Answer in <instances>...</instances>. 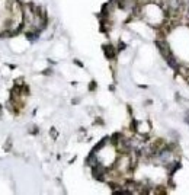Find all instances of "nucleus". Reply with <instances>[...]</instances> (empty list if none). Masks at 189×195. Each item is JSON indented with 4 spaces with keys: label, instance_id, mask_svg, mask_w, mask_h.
<instances>
[{
    "label": "nucleus",
    "instance_id": "1",
    "mask_svg": "<svg viewBox=\"0 0 189 195\" xmlns=\"http://www.w3.org/2000/svg\"><path fill=\"white\" fill-rule=\"evenodd\" d=\"M105 54H106V57H109V58H112V57L115 56V51H114V47H112V45H106L105 47Z\"/></svg>",
    "mask_w": 189,
    "mask_h": 195
}]
</instances>
